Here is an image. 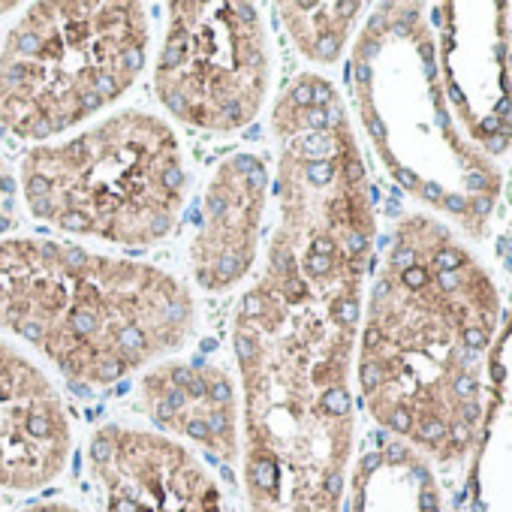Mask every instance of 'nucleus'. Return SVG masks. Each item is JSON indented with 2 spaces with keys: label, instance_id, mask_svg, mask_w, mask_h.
I'll use <instances>...</instances> for the list:
<instances>
[{
  "label": "nucleus",
  "instance_id": "nucleus-1",
  "mask_svg": "<svg viewBox=\"0 0 512 512\" xmlns=\"http://www.w3.org/2000/svg\"><path fill=\"white\" fill-rule=\"evenodd\" d=\"M278 223L232 311L250 512H341L350 368L374 244L371 187L335 85L299 73L272 103Z\"/></svg>",
  "mask_w": 512,
  "mask_h": 512
},
{
  "label": "nucleus",
  "instance_id": "nucleus-2",
  "mask_svg": "<svg viewBox=\"0 0 512 512\" xmlns=\"http://www.w3.org/2000/svg\"><path fill=\"white\" fill-rule=\"evenodd\" d=\"M193 290L172 272L46 235L0 238V335L40 353L73 389H109L184 350Z\"/></svg>",
  "mask_w": 512,
  "mask_h": 512
},
{
  "label": "nucleus",
  "instance_id": "nucleus-3",
  "mask_svg": "<svg viewBox=\"0 0 512 512\" xmlns=\"http://www.w3.org/2000/svg\"><path fill=\"white\" fill-rule=\"evenodd\" d=\"M461 263L434 223L410 217L380 266L356 362L368 413L440 458L467 443L461 404L476 392L461 374L473 353L461 350Z\"/></svg>",
  "mask_w": 512,
  "mask_h": 512
},
{
  "label": "nucleus",
  "instance_id": "nucleus-4",
  "mask_svg": "<svg viewBox=\"0 0 512 512\" xmlns=\"http://www.w3.org/2000/svg\"><path fill=\"white\" fill-rule=\"evenodd\" d=\"M187 166L172 124L124 109L19 160L28 214L70 238L154 247L172 238L187 205Z\"/></svg>",
  "mask_w": 512,
  "mask_h": 512
},
{
  "label": "nucleus",
  "instance_id": "nucleus-5",
  "mask_svg": "<svg viewBox=\"0 0 512 512\" xmlns=\"http://www.w3.org/2000/svg\"><path fill=\"white\" fill-rule=\"evenodd\" d=\"M148 7L136 0H43L0 46V127L43 145L88 127L142 76Z\"/></svg>",
  "mask_w": 512,
  "mask_h": 512
},
{
  "label": "nucleus",
  "instance_id": "nucleus-6",
  "mask_svg": "<svg viewBox=\"0 0 512 512\" xmlns=\"http://www.w3.org/2000/svg\"><path fill=\"white\" fill-rule=\"evenodd\" d=\"M151 85L172 121L214 136L250 127L269 103L275 49L256 4L175 0Z\"/></svg>",
  "mask_w": 512,
  "mask_h": 512
},
{
  "label": "nucleus",
  "instance_id": "nucleus-7",
  "mask_svg": "<svg viewBox=\"0 0 512 512\" xmlns=\"http://www.w3.org/2000/svg\"><path fill=\"white\" fill-rule=\"evenodd\" d=\"M88 467L106 512H226L205 461L151 428L100 425L88 443Z\"/></svg>",
  "mask_w": 512,
  "mask_h": 512
},
{
  "label": "nucleus",
  "instance_id": "nucleus-8",
  "mask_svg": "<svg viewBox=\"0 0 512 512\" xmlns=\"http://www.w3.org/2000/svg\"><path fill=\"white\" fill-rule=\"evenodd\" d=\"M272 199V172L263 154L235 151L220 160L202 190L187 247L190 278L202 293H229L260 260Z\"/></svg>",
  "mask_w": 512,
  "mask_h": 512
},
{
  "label": "nucleus",
  "instance_id": "nucleus-9",
  "mask_svg": "<svg viewBox=\"0 0 512 512\" xmlns=\"http://www.w3.org/2000/svg\"><path fill=\"white\" fill-rule=\"evenodd\" d=\"M73 455V419L52 377L0 338V488L52 485Z\"/></svg>",
  "mask_w": 512,
  "mask_h": 512
},
{
  "label": "nucleus",
  "instance_id": "nucleus-10",
  "mask_svg": "<svg viewBox=\"0 0 512 512\" xmlns=\"http://www.w3.org/2000/svg\"><path fill=\"white\" fill-rule=\"evenodd\" d=\"M139 404L160 434L199 446L217 464L241 455V404L229 374L211 362L163 359L139 377Z\"/></svg>",
  "mask_w": 512,
  "mask_h": 512
},
{
  "label": "nucleus",
  "instance_id": "nucleus-11",
  "mask_svg": "<svg viewBox=\"0 0 512 512\" xmlns=\"http://www.w3.org/2000/svg\"><path fill=\"white\" fill-rule=\"evenodd\" d=\"M347 512H440V494L428 467L389 443L359 458Z\"/></svg>",
  "mask_w": 512,
  "mask_h": 512
},
{
  "label": "nucleus",
  "instance_id": "nucleus-12",
  "mask_svg": "<svg viewBox=\"0 0 512 512\" xmlns=\"http://www.w3.org/2000/svg\"><path fill=\"white\" fill-rule=\"evenodd\" d=\"M293 46L311 64L329 67L341 58L362 4H275Z\"/></svg>",
  "mask_w": 512,
  "mask_h": 512
},
{
  "label": "nucleus",
  "instance_id": "nucleus-13",
  "mask_svg": "<svg viewBox=\"0 0 512 512\" xmlns=\"http://www.w3.org/2000/svg\"><path fill=\"white\" fill-rule=\"evenodd\" d=\"M13 226H16V187L4 157H0V238H7Z\"/></svg>",
  "mask_w": 512,
  "mask_h": 512
},
{
  "label": "nucleus",
  "instance_id": "nucleus-14",
  "mask_svg": "<svg viewBox=\"0 0 512 512\" xmlns=\"http://www.w3.org/2000/svg\"><path fill=\"white\" fill-rule=\"evenodd\" d=\"M19 512H82V509L67 503V500H40V503H31Z\"/></svg>",
  "mask_w": 512,
  "mask_h": 512
},
{
  "label": "nucleus",
  "instance_id": "nucleus-15",
  "mask_svg": "<svg viewBox=\"0 0 512 512\" xmlns=\"http://www.w3.org/2000/svg\"><path fill=\"white\" fill-rule=\"evenodd\" d=\"M13 10H19V4H0V16H4V13H13Z\"/></svg>",
  "mask_w": 512,
  "mask_h": 512
}]
</instances>
